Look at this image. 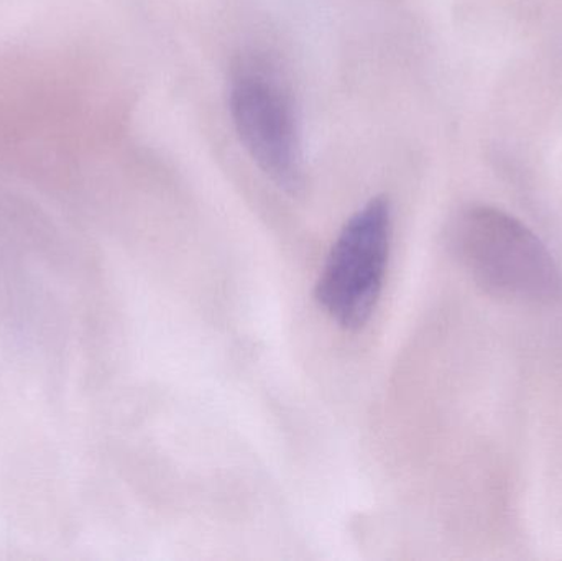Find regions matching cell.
Here are the masks:
<instances>
[{
    "mask_svg": "<svg viewBox=\"0 0 562 561\" xmlns=\"http://www.w3.org/2000/svg\"><path fill=\"white\" fill-rule=\"evenodd\" d=\"M389 198H372L347 220L321 269L314 296L340 328L357 332L382 295L392 247Z\"/></svg>",
    "mask_w": 562,
    "mask_h": 561,
    "instance_id": "3",
    "label": "cell"
},
{
    "mask_svg": "<svg viewBox=\"0 0 562 561\" xmlns=\"http://www.w3.org/2000/svg\"><path fill=\"white\" fill-rule=\"evenodd\" d=\"M229 112L240 144L288 194L304 187L303 145L291 89L270 59L243 56L231 71Z\"/></svg>",
    "mask_w": 562,
    "mask_h": 561,
    "instance_id": "2",
    "label": "cell"
},
{
    "mask_svg": "<svg viewBox=\"0 0 562 561\" xmlns=\"http://www.w3.org/2000/svg\"><path fill=\"white\" fill-rule=\"evenodd\" d=\"M448 236L462 269L488 295L518 303L560 296L557 260L530 227L505 211L469 207L452 221Z\"/></svg>",
    "mask_w": 562,
    "mask_h": 561,
    "instance_id": "1",
    "label": "cell"
}]
</instances>
